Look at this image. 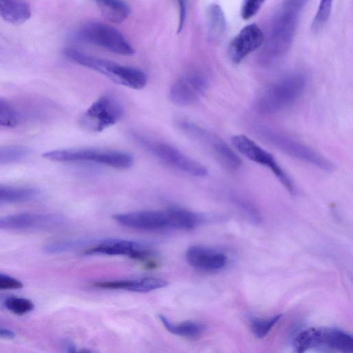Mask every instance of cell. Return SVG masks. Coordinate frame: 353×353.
<instances>
[{
	"label": "cell",
	"mask_w": 353,
	"mask_h": 353,
	"mask_svg": "<svg viewBox=\"0 0 353 353\" xmlns=\"http://www.w3.org/2000/svg\"><path fill=\"white\" fill-rule=\"evenodd\" d=\"M37 195V190L32 188L0 185V205L27 202Z\"/></svg>",
	"instance_id": "cb8c5ba5"
},
{
	"label": "cell",
	"mask_w": 353,
	"mask_h": 353,
	"mask_svg": "<svg viewBox=\"0 0 353 353\" xmlns=\"http://www.w3.org/2000/svg\"><path fill=\"white\" fill-rule=\"evenodd\" d=\"M208 37L213 42L221 39L226 30V20L221 8L217 4L210 5L206 13Z\"/></svg>",
	"instance_id": "44dd1931"
},
{
	"label": "cell",
	"mask_w": 353,
	"mask_h": 353,
	"mask_svg": "<svg viewBox=\"0 0 353 353\" xmlns=\"http://www.w3.org/2000/svg\"><path fill=\"white\" fill-rule=\"evenodd\" d=\"M259 132L267 142L291 157L325 171L332 172L335 168L334 164L325 157L293 138L267 128H260Z\"/></svg>",
	"instance_id": "ba28073f"
},
{
	"label": "cell",
	"mask_w": 353,
	"mask_h": 353,
	"mask_svg": "<svg viewBox=\"0 0 353 353\" xmlns=\"http://www.w3.org/2000/svg\"><path fill=\"white\" fill-rule=\"evenodd\" d=\"M172 229L190 230L201 225L203 216L199 213L180 207L168 208Z\"/></svg>",
	"instance_id": "ffe728a7"
},
{
	"label": "cell",
	"mask_w": 353,
	"mask_h": 353,
	"mask_svg": "<svg viewBox=\"0 0 353 353\" xmlns=\"http://www.w3.org/2000/svg\"><path fill=\"white\" fill-rule=\"evenodd\" d=\"M83 253L85 255L127 256L145 263L149 268H154L157 265L151 259L152 252L147 245L130 240L112 238L100 240Z\"/></svg>",
	"instance_id": "8fae6325"
},
{
	"label": "cell",
	"mask_w": 353,
	"mask_h": 353,
	"mask_svg": "<svg viewBox=\"0 0 353 353\" xmlns=\"http://www.w3.org/2000/svg\"><path fill=\"white\" fill-rule=\"evenodd\" d=\"M123 115L124 108L119 100L111 94H105L87 108L80 123L90 132H101L117 123Z\"/></svg>",
	"instance_id": "9c48e42d"
},
{
	"label": "cell",
	"mask_w": 353,
	"mask_h": 353,
	"mask_svg": "<svg viewBox=\"0 0 353 353\" xmlns=\"http://www.w3.org/2000/svg\"><path fill=\"white\" fill-rule=\"evenodd\" d=\"M102 15L108 21L119 23L130 13L128 5L123 0H94Z\"/></svg>",
	"instance_id": "7402d4cb"
},
{
	"label": "cell",
	"mask_w": 353,
	"mask_h": 353,
	"mask_svg": "<svg viewBox=\"0 0 353 353\" xmlns=\"http://www.w3.org/2000/svg\"><path fill=\"white\" fill-rule=\"evenodd\" d=\"M0 16L12 24H21L31 16V9L26 0H0Z\"/></svg>",
	"instance_id": "d6986e66"
},
{
	"label": "cell",
	"mask_w": 353,
	"mask_h": 353,
	"mask_svg": "<svg viewBox=\"0 0 353 353\" xmlns=\"http://www.w3.org/2000/svg\"><path fill=\"white\" fill-rule=\"evenodd\" d=\"M265 0H244L241 8V17L248 20L254 17L261 9Z\"/></svg>",
	"instance_id": "4dcf8cb0"
},
{
	"label": "cell",
	"mask_w": 353,
	"mask_h": 353,
	"mask_svg": "<svg viewBox=\"0 0 353 353\" xmlns=\"http://www.w3.org/2000/svg\"><path fill=\"white\" fill-rule=\"evenodd\" d=\"M185 259L191 267L205 272L220 270L227 262L223 253L201 245L190 247L186 251Z\"/></svg>",
	"instance_id": "e0dca14e"
},
{
	"label": "cell",
	"mask_w": 353,
	"mask_h": 353,
	"mask_svg": "<svg viewBox=\"0 0 353 353\" xmlns=\"http://www.w3.org/2000/svg\"><path fill=\"white\" fill-rule=\"evenodd\" d=\"M334 0H321L312 23L314 32L321 30L326 24L332 12Z\"/></svg>",
	"instance_id": "f1b7e54d"
},
{
	"label": "cell",
	"mask_w": 353,
	"mask_h": 353,
	"mask_svg": "<svg viewBox=\"0 0 353 353\" xmlns=\"http://www.w3.org/2000/svg\"><path fill=\"white\" fill-rule=\"evenodd\" d=\"M77 37L87 43L103 48L112 53L130 56L134 48L125 37L113 26L92 21L83 25L77 32Z\"/></svg>",
	"instance_id": "30bf717a"
},
{
	"label": "cell",
	"mask_w": 353,
	"mask_h": 353,
	"mask_svg": "<svg viewBox=\"0 0 353 353\" xmlns=\"http://www.w3.org/2000/svg\"><path fill=\"white\" fill-rule=\"evenodd\" d=\"M179 8V26L178 34L182 31L187 16L186 0H176Z\"/></svg>",
	"instance_id": "d6a6232c"
},
{
	"label": "cell",
	"mask_w": 353,
	"mask_h": 353,
	"mask_svg": "<svg viewBox=\"0 0 353 353\" xmlns=\"http://www.w3.org/2000/svg\"><path fill=\"white\" fill-rule=\"evenodd\" d=\"M23 288V283L18 279L0 273V290H17Z\"/></svg>",
	"instance_id": "1f68e13d"
},
{
	"label": "cell",
	"mask_w": 353,
	"mask_h": 353,
	"mask_svg": "<svg viewBox=\"0 0 353 353\" xmlns=\"http://www.w3.org/2000/svg\"><path fill=\"white\" fill-rule=\"evenodd\" d=\"M176 127L192 139L204 145L221 165L230 171L238 170L241 161L231 148L218 135L187 119H177Z\"/></svg>",
	"instance_id": "8992f818"
},
{
	"label": "cell",
	"mask_w": 353,
	"mask_h": 353,
	"mask_svg": "<svg viewBox=\"0 0 353 353\" xmlns=\"http://www.w3.org/2000/svg\"><path fill=\"white\" fill-rule=\"evenodd\" d=\"M281 314L267 319L254 318L250 321V327L254 334L259 339L265 337L281 318Z\"/></svg>",
	"instance_id": "83f0119b"
},
{
	"label": "cell",
	"mask_w": 353,
	"mask_h": 353,
	"mask_svg": "<svg viewBox=\"0 0 353 353\" xmlns=\"http://www.w3.org/2000/svg\"><path fill=\"white\" fill-rule=\"evenodd\" d=\"M21 120V114L10 101L0 96V128H14Z\"/></svg>",
	"instance_id": "d4e9b609"
},
{
	"label": "cell",
	"mask_w": 353,
	"mask_h": 353,
	"mask_svg": "<svg viewBox=\"0 0 353 353\" xmlns=\"http://www.w3.org/2000/svg\"><path fill=\"white\" fill-rule=\"evenodd\" d=\"M63 53L69 60L104 75L117 84L134 90H141L147 84V74L140 69L90 56L72 48H65Z\"/></svg>",
	"instance_id": "6da1fadb"
},
{
	"label": "cell",
	"mask_w": 353,
	"mask_h": 353,
	"mask_svg": "<svg viewBox=\"0 0 353 353\" xmlns=\"http://www.w3.org/2000/svg\"><path fill=\"white\" fill-rule=\"evenodd\" d=\"M63 347L65 350L68 352H77V347L75 344L70 341H65L63 343Z\"/></svg>",
	"instance_id": "e575fe53"
},
{
	"label": "cell",
	"mask_w": 353,
	"mask_h": 353,
	"mask_svg": "<svg viewBox=\"0 0 353 353\" xmlns=\"http://www.w3.org/2000/svg\"><path fill=\"white\" fill-rule=\"evenodd\" d=\"M30 150L21 145H8L0 147V165L21 161L27 157Z\"/></svg>",
	"instance_id": "4316f807"
},
{
	"label": "cell",
	"mask_w": 353,
	"mask_h": 353,
	"mask_svg": "<svg viewBox=\"0 0 353 353\" xmlns=\"http://www.w3.org/2000/svg\"><path fill=\"white\" fill-rule=\"evenodd\" d=\"M113 219L119 224L132 229L148 231L172 229L168 208L120 213L114 214Z\"/></svg>",
	"instance_id": "9a60e30c"
},
{
	"label": "cell",
	"mask_w": 353,
	"mask_h": 353,
	"mask_svg": "<svg viewBox=\"0 0 353 353\" xmlns=\"http://www.w3.org/2000/svg\"><path fill=\"white\" fill-rule=\"evenodd\" d=\"M132 135L139 144L164 164L193 176L203 177L208 174L204 165L176 147L141 134Z\"/></svg>",
	"instance_id": "5b68a950"
},
{
	"label": "cell",
	"mask_w": 353,
	"mask_h": 353,
	"mask_svg": "<svg viewBox=\"0 0 353 353\" xmlns=\"http://www.w3.org/2000/svg\"><path fill=\"white\" fill-rule=\"evenodd\" d=\"M88 239H70L57 241L47 243L43 251L48 254H59L79 249L92 243Z\"/></svg>",
	"instance_id": "484cf974"
},
{
	"label": "cell",
	"mask_w": 353,
	"mask_h": 353,
	"mask_svg": "<svg viewBox=\"0 0 353 353\" xmlns=\"http://www.w3.org/2000/svg\"><path fill=\"white\" fill-rule=\"evenodd\" d=\"M307 0H284L271 29L268 53L278 57L285 53L294 39L299 17Z\"/></svg>",
	"instance_id": "277c9868"
},
{
	"label": "cell",
	"mask_w": 353,
	"mask_h": 353,
	"mask_svg": "<svg viewBox=\"0 0 353 353\" xmlns=\"http://www.w3.org/2000/svg\"><path fill=\"white\" fill-rule=\"evenodd\" d=\"M294 345L298 352L316 348L351 353L353 352V339L348 333L335 328H308L298 334Z\"/></svg>",
	"instance_id": "52a82bcc"
},
{
	"label": "cell",
	"mask_w": 353,
	"mask_h": 353,
	"mask_svg": "<svg viewBox=\"0 0 353 353\" xmlns=\"http://www.w3.org/2000/svg\"><path fill=\"white\" fill-rule=\"evenodd\" d=\"M4 305L8 310L19 315L25 314L34 307L30 300L21 297H10L5 301Z\"/></svg>",
	"instance_id": "f546056e"
},
{
	"label": "cell",
	"mask_w": 353,
	"mask_h": 353,
	"mask_svg": "<svg viewBox=\"0 0 353 353\" xmlns=\"http://www.w3.org/2000/svg\"><path fill=\"white\" fill-rule=\"evenodd\" d=\"M263 41L264 34L261 29L254 23L247 25L230 43L229 57L233 63H239L258 49Z\"/></svg>",
	"instance_id": "2e32d148"
},
{
	"label": "cell",
	"mask_w": 353,
	"mask_h": 353,
	"mask_svg": "<svg viewBox=\"0 0 353 353\" xmlns=\"http://www.w3.org/2000/svg\"><path fill=\"white\" fill-rule=\"evenodd\" d=\"M43 157L52 161L95 163L117 170L128 169L134 163V158L128 152L101 148L54 150L43 153Z\"/></svg>",
	"instance_id": "7a4b0ae2"
},
{
	"label": "cell",
	"mask_w": 353,
	"mask_h": 353,
	"mask_svg": "<svg viewBox=\"0 0 353 353\" xmlns=\"http://www.w3.org/2000/svg\"><path fill=\"white\" fill-rule=\"evenodd\" d=\"M210 81L208 76L199 70L181 75L171 85L169 98L175 105L188 106L197 101L205 92Z\"/></svg>",
	"instance_id": "4fadbf2b"
},
{
	"label": "cell",
	"mask_w": 353,
	"mask_h": 353,
	"mask_svg": "<svg viewBox=\"0 0 353 353\" xmlns=\"http://www.w3.org/2000/svg\"><path fill=\"white\" fill-rule=\"evenodd\" d=\"M61 214L19 213L0 216V230H50L59 228L65 223Z\"/></svg>",
	"instance_id": "5bb4252c"
},
{
	"label": "cell",
	"mask_w": 353,
	"mask_h": 353,
	"mask_svg": "<svg viewBox=\"0 0 353 353\" xmlns=\"http://www.w3.org/2000/svg\"><path fill=\"white\" fill-rule=\"evenodd\" d=\"M232 142L240 153L252 161L268 168L289 192L294 194L296 190L293 181L271 153L243 134L232 137Z\"/></svg>",
	"instance_id": "7c38bea8"
},
{
	"label": "cell",
	"mask_w": 353,
	"mask_h": 353,
	"mask_svg": "<svg viewBox=\"0 0 353 353\" xmlns=\"http://www.w3.org/2000/svg\"><path fill=\"white\" fill-rule=\"evenodd\" d=\"M166 281L155 277H146L139 279H125L94 282L92 285L105 290H121L137 292H148L165 288Z\"/></svg>",
	"instance_id": "ac0fdd59"
},
{
	"label": "cell",
	"mask_w": 353,
	"mask_h": 353,
	"mask_svg": "<svg viewBox=\"0 0 353 353\" xmlns=\"http://www.w3.org/2000/svg\"><path fill=\"white\" fill-rule=\"evenodd\" d=\"M15 334L11 330L0 327V338L11 339L14 337Z\"/></svg>",
	"instance_id": "836d02e7"
},
{
	"label": "cell",
	"mask_w": 353,
	"mask_h": 353,
	"mask_svg": "<svg viewBox=\"0 0 353 353\" xmlns=\"http://www.w3.org/2000/svg\"><path fill=\"white\" fill-rule=\"evenodd\" d=\"M307 85L306 77L292 73L277 81L267 88L256 102V109L263 114L279 112L295 101Z\"/></svg>",
	"instance_id": "3957f363"
},
{
	"label": "cell",
	"mask_w": 353,
	"mask_h": 353,
	"mask_svg": "<svg viewBox=\"0 0 353 353\" xmlns=\"http://www.w3.org/2000/svg\"><path fill=\"white\" fill-rule=\"evenodd\" d=\"M158 317L163 327L174 335L195 339L199 337L204 330L203 325L195 321L173 323L163 314H159Z\"/></svg>",
	"instance_id": "603a6c76"
}]
</instances>
